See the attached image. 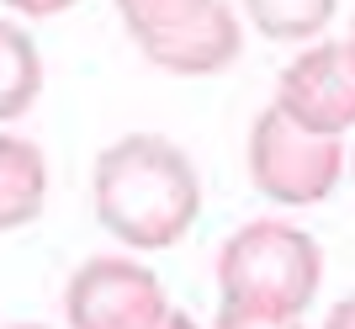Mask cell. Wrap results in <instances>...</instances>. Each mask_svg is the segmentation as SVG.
Returning <instances> with one entry per match:
<instances>
[{
	"label": "cell",
	"mask_w": 355,
	"mask_h": 329,
	"mask_svg": "<svg viewBox=\"0 0 355 329\" xmlns=\"http://www.w3.org/2000/svg\"><path fill=\"white\" fill-rule=\"evenodd\" d=\"M340 164H345L340 138L302 133L276 106L254 117V128H250V180H254V192H266L270 202H286V208L324 202L334 192V180H340Z\"/></svg>",
	"instance_id": "277c9868"
},
{
	"label": "cell",
	"mask_w": 355,
	"mask_h": 329,
	"mask_svg": "<svg viewBox=\"0 0 355 329\" xmlns=\"http://www.w3.org/2000/svg\"><path fill=\"white\" fill-rule=\"evenodd\" d=\"M122 27L170 75H212L239 53V16L218 0H128Z\"/></svg>",
	"instance_id": "3957f363"
},
{
	"label": "cell",
	"mask_w": 355,
	"mask_h": 329,
	"mask_svg": "<svg viewBox=\"0 0 355 329\" xmlns=\"http://www.w3.org/2000/svg\"><path fill=\"white\" fill-rule=\"evenodd\" d=\"M16 329H43V324H16Z\"/></svg>",
	"instance_id": "5bb4252c"
},
{
	"label": "cell",
	"mask_w": 355,
	"mask_h": 329,
	"mask_svg": "<svg viewBox=\"0 0 355 329\" xmlns=\"http://www.w3.org/2000/svg\"><path fill=\"white\" fill-rule=\"evenodd\" d=\"M218 329H302V324L270 319V314H244V308H218Z\"/></svg>",
	"instance_id": "30bf717a"
},
{
	"label": "cell",
	"mask_w": 355,
	"mask_h": 329,
	"mask_svg": "<svg viewBox=\"0 0 355 329\" xmlns=\"http://www.w3.org/2000/svg\"><path fill=\"white\" fill-rule=\"evenodd\" d=\"M345 59H350V69H355V32H350V43H345Z\"/></svg>",
	"instance_id": "4fadbf2b"
},
{
	"label": "cell",
	"mask_w": 355,
	"mask_h": 329,
	"mask_svg": "<svg viewBox=\"0 0 355 329\" xmlns=\"http://www.w3.org/2000/svg\"><path fill=\"white\" fill-rule=\"evenodd\" d=\"M350 164H355V160H350Z\"/></svg>",
	"instance_id": "9a60e30c"
},
{
	"label": "cell",
	"mask_w": 355,
	"mask_h": 329,
	"mask_svg": "<svg viewBox=\"0 0 355 329\" xmlns=\"http://www.w3.org/2000/svg\"><path fill=\"white\" fill-rule=\"evenodd\" d=\"M43 90V59L37 43L16 22H0V122L21 117Z\"/></svg>",
	"instance_id": "ba28073f"
},
{
	"label": "cell",
	"mask_w": 355,
	"mask_h": 329,
	"mask_svg": "<svg viewBox=\"0 0 355 329\" xmlns=\"http://www.w3.org/2000/svg\"><path fill=\"white\" fill-rule=\"evenodd\" d=\"M164 314L159 276L128 255H96L69 282V329H154Z\"/></svg>",
	"instance_id": "5b68a950"
},
{
	"label": "cell",
	"mask_w": 355,
	"mask_h": 329,
	"mask_svg": "<svg viewBox=\"0 0 355 329\" xmlns=\"http://www.w3.org/2000/svg\"><path fill=\"white\" fill-rule=\"evenodd\" d=\"M48 196V164L37 144L0 133V228H21L43 212Z\"/></svg>",
	"instance_id": "52a82bcc"
},
{
	"label": "cell",
	"mask_w": 355,
	"mask_h": 329,
	"mask_svg": "<svg viewBox=\"0 0 355 329\" xmlns=\"http://www.w3.org/2000/svg\"><path fill=\"white\" fill-rule=\"evenodd\" d=\"M276 112L297 122L302 133L340 138L355 122V69L340 43H318L302 59L286 64L282 90H276Z\"/></svg>",
	"instance_id": "8992f818"
},
{
	"label": "cell",
	"mask_w": 355,
	"mask_h": 329,
	"mask_svg": "<svg viewBox=\"0 0 355 329\" xmlns=\"http://www.w3.org/2000/svg\"><path fill=\"white\" fill-rule=\"evenodd\" d=\"M154 329H196V324H191V319H186V314H175V308H170V314H164V319H159V324H154Z\"/></svg>",
	"instance_id": "7c38bea8"
},
{
	"label": "cell",
	"mask_w": 355,
	"mask_h": 329,
	"mask_svg": "<svg viewBox=\"0 0 355 329\" xmlns=\"http://www.w3.org/2000/svg\"><path fill=\"white\" fill-rule=\"evenodd\" d=\"M250 11V22L266 37H276V43H297V37H313V32L329 27V16H334V6L329 0H297V6H286V0H254V6H244Z\"/></svg>",
	"instance_id": "9c48e42d"
},
{
	"label": "cell",
	"mask_w": 355,
	"mask_h": 329,
	"mask_svg": "<svg viewBox=\"0 0 355 329\" xmlns=\"http://www.w3.org/2000/svg\"><path fill=\"white\" fill-rule=\"evenodd\" d=\"M318 276H324V255L292 223H250L218 255L223 308H244V314L297 319L318 292Z\"/></svg>",
	"instance_id": "7a4b0ae2"
},
{
	"label": "cell",
	"mask_w": 355,
	"mask_h": 329,
	"mask_svg": "<svg viewBox=\"0 0 355 329\" xmlns=\"http://www.w3.org/2000/svg\"><path fill=\"white\" fill-rule=\"evenodd\" d=\"M90 196H96V218L106 223V234L138 250H170L196 223V208H202L191 160L170 138L154 133L117 138L96 160Z\"/></svg>",
	"instance_id": "6da1fadb"
},
{
	"label": "cell",
	"mask_w": 355,
	"mask_h": 329,
	"mask_svg": "<svg viewBox=\"0 0 355 329\" xmlns=\"http://www.w3.org/2000/svg\"><path fill=\"white\" fill-rule=\"evenodd\" d=\"M324 329H355V298H345L334 314H329V324Z\"/></svg>",
	"instance_id": "8fae6325"
}]
</instances>
